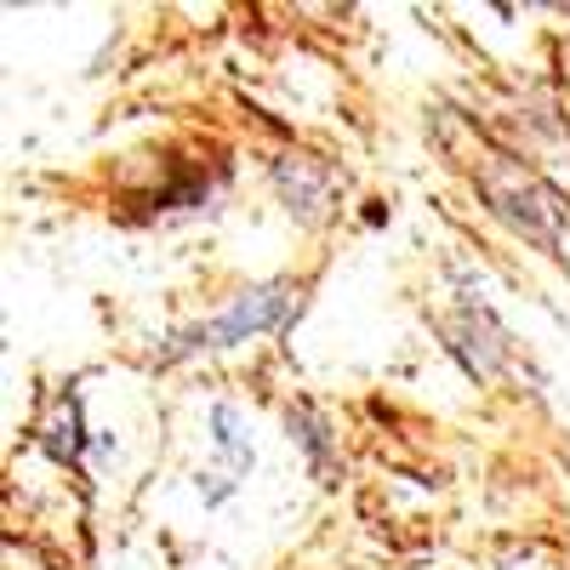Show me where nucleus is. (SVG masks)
Instances as JSON below:
<instances>
[]
</instances>
